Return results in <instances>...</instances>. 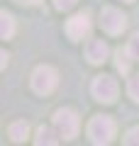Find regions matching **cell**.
I'll use <instances>...</instances> for the list:
<instances>
[{"instance_id": "cell-9", "label": "cell", "mask_w": 139, "mask_h": 146, "mask_svg": "<svg viewBox=\"0 0 139 146\" xmlns=\"http://www.w3.org/2000/svg\"><path fill=\"white\" fill-rule=\"evenodd\" d=\"M0 34H3V39H12V34H15V20L5 10L0 12Z\"/></svg>"}, {"instance_id": "cell-1", "label": "cell", "mask_w": 139, "mask_h": 146, "mask_svg": "<svg viewBox=\"0 0 139 146\" xmlns=\"http://www.w3.org/2000/svg\"><path fill=\"white\" fill-rule=\"evenodd\" d=\"M115 131H117V124H115L112 117L108 115H98V117H93L90 124H88V136H90L93 144H110V141L115 139Z\"/></svg>"}, {"instance_id": "cell-3", "label": "cell", "mask_w": 139, "mask_h": 146, "mask_svg": "<svg viewBox=\"0 0 139 146\" xmlns=\"http://www.w3.org/2000/svg\"><path fill=\"white\" fill-rule=\"evenodd\" d=\"M54 127H56V131L63 136V139H73V136L78 134L81 122H78V115L73 112V110L63 107V110H56V115H54Z\"/></svg>"}, {"instance_id": "cell-5", "label": "cell", "mask_w": 139, "mask_h": 146, "mask_svg": "<svg viewBox=\"0 0 139 146\" xmlns=\"http://www.w3.org/2000/svg\"><path fill=\"white\" fill-rule=\"evenodd\" d=\"M100 25H103V29L108 32V34H120V32H124V27H127V17H124L122 10L108 5L100 12Z\"/></svg>"}, {"instance_id": "cell-14", "label": "cell", "mask_w": 139, "mask_h": 146, "mask_svg": "<svg viewBox=\"0 0 139 146\" xmlns=\"http://www.w3.org/2000/svg\"><path fill=\"white\" fill-rule=\"evenodd\" d=\"M124 144H127V146H137V144H139V127H134V129L127 131V136H124Z\"/></svg>"}, {"instance_id": "cell-2", "label": "cell", "mask_w": 139, "mask_h": 146, "mask_svg": "<svg viewBox=\"0 0 139 146\" xmlns=\"http://www.w3.org/2000/svg\"><path fill=\"white\" fill-rule=\"evenodd\" d=\"M56 83H59L56 68H51V66H37L34 68V73H32V88H34V93L49 95L56 88Z\"/></svg>"}, {"instance_id": "cell-7", "label": "cell", "mask_w": 139, "mask_h": 146, "mask_svg": "<svg viewBox=\"0 0 139 146\" xmlns=\"http://www.w3.org/2000/svg\"><path fill=\"white\" fill-rule=\"evenodd\" d=\"M108 54H110V49L103 39H90L86 44V58L90 63H105L108 61Z\"/></svg>"}, {"instance_id": "cell-15", "label": "cell", "mask_w": 139, "mask_h": 146, "mask_svg": "<svg viewBox=\"0 0 139 146\" xmlns=\"http://www.w3.org/2000/svg\"><path fill=\"white\" fill-rule=\"evenodd\" d=\"M78 0H54V5H56V10H71L73 5H76Z\"/></svg>"}, {"instance_id": "cell-11", "label": "cell", "mask_w": 139, "mask_h": 146, "mask_svg": "<svg viewBox=\"0 0 139 146\" xmlns=\"http://www.w3.org/2000/svg\"><path fill=\"white\" fill-rule=\"evenodd\" d=\"M124 49H127V54L132 56V61H139V32H134V34H132V39L127 42V46H124Z\"/></svg>"}, {"instance_id": "cell-4", "label": "cell", "mask_w": 139, "mask_h": 146, "mask_svg": "<svg viewBox=\"0 0 139 146\" xmlns=\"http://www.w3.org/2000/svg\"><path fill=\"white\" fill-rule=\"evenodd\" d=\"M90 90H93V98L100 100V102H115L120 85H117V80L112 76H95Z\"/></svg>"}, {"instance_id": "cell-10", "label": "cell", "mask_w": 139, "mask_h": 146, "mask_svg": "<svg viewBox=\"0 0 139 146\" xmlns=\"http://www.w3.org/2000/svg\"><path fill=\"white\" fill-rule=\"evenodd\" d=\"M34 144H39V146H44V144L54 146V144H59V139L54 136V131L49 129V127H39V129H37V139H34Z\"/></svg>"}, {"instance_id": "cell-8", "label": "cell", "mask_w": 139, "mask_h": 146, "mask_svg": "<svg viewBox=\"0 0 139 146\" xmlns=\"http://www.w3.org/2000/svg\"><path fill=\"white\" fill-rule=\"evenodd\" d=\"M27 134H29V124L25 119H17V122L10 124V139L12 141H25Z\"/></svg>"}, {"instance_id": "cell-17", "label": "cell", "mask_w": 139, "mask_h": 146, "mask_svg": "<svg viewBox=\"0 0 139 146\" xmlns=\"http://www.w3.org/2000/svg\"><path fill=\"white\" fill-rule=\"evenodd\" d=\"M124 3H132V0H124Z\"/></svg>"}, {"instance_id": "cell-13", "label": "cell", "mask_w": 139, "mask_h": 146, "mask_svg": "<svg viewBox=\"0 0 139 146\" xmlns=\"http://www.w3.org/2000/svg\"><path fill=\"white\" fill-rule=\"evenodd\" d=\"M127 93H129V98H132L134 102H139V73L129 78V83H127Z\"/></svg>"}, {"instance_id": "cell-12", "label": "cell", "mask_w": 139, "mask_h": 146, "mask_svg": "<svg viewBox=\"0 0 139 146\" xmlns=\"http://www.w3.org/2000/svg\"><path fill=\"white\" fill-rule=\"evenodd\" d=\"M129 63H132V56L127 54V49H120L117 51V71H122V73H127L129 71Z\"/></svg>"}, {"instance_id": "cell-16", "label": "cell", "mask_w": 139, "mask_h": 146, "mask_svg": "<svg viewBox=\"0 0 139 146\" xmlns=\"http://www.w3.org/2000/svg\"><path fill=\"white\" fill-rule=\"evenodd\" d=\"M17 3H25V5H37L39 0H17Z\"/></svg>"}, {"instance_id": "cell-6", "label": "cell", "mask_w": 139, "mask_h": 146, "mask_svg": "<svg viewBox=\"0 0 139 146\" xmlns=\"http://www.w3.org/2000/svg\"><path fill=\"white\" fill-rule=\"evenodd\" d=\"M66 34L71 42H81V39H86L90 34V17H88V12H78V15H73L66 22Z\"/></svg>"}]
</instances>
